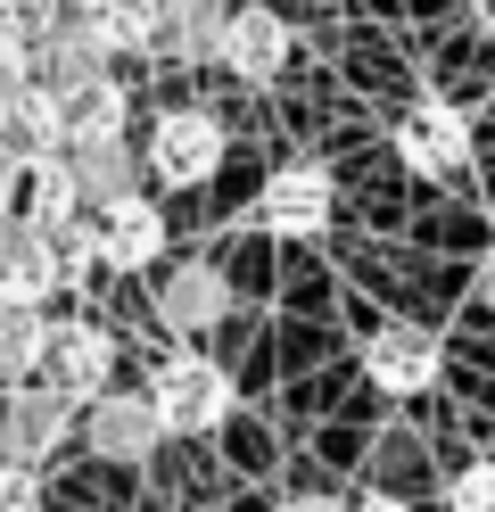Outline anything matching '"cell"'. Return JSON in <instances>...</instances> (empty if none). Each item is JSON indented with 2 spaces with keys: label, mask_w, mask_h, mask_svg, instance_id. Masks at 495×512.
<instances>
[{
  "label": "cell",
  "mask_w": 495,
  "mask_h": 512,
  "mask_svg": "<svg viewBox=\"0 0 495 512\" xmlns=\"http://www.w3.org/2000/svg\"><path fill=\"white\" fill-rule=\"evenodd\" d=\"M438 364H446V347L421 323H380L363 339V380H372L380 397H421L429 380H438Z\"/></svg>",
  "instance_id": "8992f818"
},
{
  "label": "cell",
  "mask_w": 495,
  "mask_h": 512,
  "mask_svg": "<svg viewBox=\"0 0 495 512\" xmlns=\"http://www.w3.org/2000/svg\"><path fill=\"white\" fill-rule=\"evenodd\" d=\"M281 512H347V504H339V496H289Z\"/></svg>",
  "instance_id": "7402d4cb"
},
{
  "label": "cell",
  "mask_w": 495,
  "mask_h": 512,
  "mask_svg": "<svg viewBox=\"0 0 495 512\" xmlns=\"http://www.w3.org/2000/svg\"><path fill=\"white\" fill-rule=\"evenodd\" d=\"M50 389L58 397H108V372H116V339L99 331V323H66L50 331Z\"/></svg>",
  "instance_id": "8fae6325"
},
{
  "label": "cell",
  "mask_w": 495,
  "mask_h": 512,
  "mask_svg": "<svg viewBox=\"0 0 495 512\" xmlns=\"http://www.w3.org/2000/svg\"><path fill=\"white\" fill-rule=\"evenodd\" d=\"M91 256L108 273H149L157 256H165V215L141 199V190H124V199H108V207H91Z\"/></svg>",
  "instance_id": "277c9868"
},
{
  "label": "cell",
  "mask_w": 495,
  "mask_h": 512,
  "mask_svg": "<svg viewBox=\"0 0 495 512\" xmlns=\"http://www.w3.org/2000/svg\"><path fill=\"white\" fill-rule=\"evenodd\" d=\"M454 512H495V463H462L454 471V488H446Z\"/></svg>",
  "instance_id": "d6986e66"
},
{
  "label": "cell",
  "mask_w": 495,
  "mask_h": 512,
  "mask_svg": "<svg viewBox=\"0 0 495 512\" xmlns=\"http://www.w3.org/2000/svg\"><path fill=\"white\" fill-rule=\"evenodd\" d=\"M157 314L174 331H215L223 314H231V290H223L215 265H174V273H165V290H157Z\"/></svg>",
  "instance_id": "5bb4252c"
},
{
  "label": "cell",
  "mask_w": 495,
  "mask_h": 512,
  "mask_svg": "<svg viewBox=\"0 0 495 512\" xmlns=\"http://www.w3.org/2000/svg\"><path fill=\"white\" fill-rule=\"evenodd\" d=\"M9 100H17V91H0V149H9Z\"/></svg>",
  "instance_id": "484cf974"
},
{
  "label": "cell",
  "mask_w": 495,
  "mask_h": 512,
  "mask_svg": "<svg viewBox=\"0 0 495 512\" xmlns=\"http://www.w3.org/2000/svg\"><path fill=\"white\" fill-rule=\"evenodd\" d=\"M396 157H405L413 174H429V182L462 174L471 166V124H462V108L454 100H413L396 116Z\"/></svg>",
  "instance_id": "5b68a950"
},
{
  "label": "cell",
  "mask_w": 495,
  "mask_h": 512,
  "mask_svg": "<svg viewBox=\"0 0 495 512\" xmlns=\"http://www.w3.org/2000/svg\"><path fill=\"white\" fill-rule=\"evenodd\" d=\"M223 166V124L215 108H165L149 124V174L165 190H198V182H215Z\"/></svg>",
  "instance_id": "7a4b0ae2"
},
{
  "label": "cell",
  "mask_w": 495,
  "mask_h": 512,
  "mask_svg": "<svg viewBox=\"0 0 495 512\" xmlns=\"http://www.w3.org/2000/svg\"><path fill=\"white\" fill-rule=\"evenodd\" d=\"M33 364H50V323L25 306H0V389H25Z\"/></svg>",
  "instance_id": "2e32d148"
},
{
  "label": "cell",
  "mask_w": 495,
  "mask_h": 512,
  "mask_svg": "<svg viewBox=\"0 0 495 512\" xmlns=\"http://www.w3.org/2000/svg\"><path fill=\"white\" fill-rule=\"evenodd\" d=\"M66 405H75V397L42 389V380H25V389L0 397V446H9V463H17V471H33V463H42L50 446L66 438Z\"/></svg>",
  "instance_id": "9c48e42d"
},
{
  "label": "cell",
  "mask_w": 495,
  "mask_h": 512,
  "mask_svg": "<svg viewBox=\"0 0 495 512\" xmlns=\"http://www.w3.org/2000/svg\"><path fill=\"white\" fill-rule=\"evenodd\" d=\"M9 141L17 157H66V91L33 75L17 100H9Z\"/></svg>",
  "instance_id": "9a60e30c"
},
{
  "label": "cell",
  "mask_w": 495,
  "mask_h": 512,
  "mask_svg": "<svg viewBox=\"0 0 495 512\" xmlns=\"http://www.w3.org/2000/svg\"><path fill=\"white\" fill-rule=\"evenodd\" d=\"M223 67L240 75L248 91H264V83H281V67H289V17L281 9H264V0H248V9H231V25H223Z\"/></svg>",
  "instance_id": "52a82bcc"
},
{
  "label": "cell",
  "mask_w": 495,
  "mask_h": 512,
  "mask_svg": "<svg viewBox=\"0 0 495 512\" xmlns=\"http://www.w3.org/2000/svg\"><path fill=\"white\" fill-rule=\"evenodd\" d=\"M355 512H413V504H405V496H363Z\"/></svg>",
  "instance_id": "cb8c5ba5"
},
{
  "label": "cell",
  "mask_w": 495,
  "mask_h": 512,
  "mask_svg": "<svg viewBox=\"0 0 495 512\" xmlns=\"http://www.w3.org/2000/svg\"><path fill=\"white\" fill-rule=\"evenodd\" d=\"M0 512H42V488H33V471L0 463Z\"/></svg>",
  "instance_id": "ffe728a7"
},
{
  "label": "cell",
  "mask_w": 495,
  "mask_h": 512,
  "mask_svg": "<svg viewBox=\"0 0 495 512\" xmlns=\"http://www.w3.org/2000/svg\"><path fill=\"white\" fill-rule=\"evenodd\" d=\"M66 91V149H108L124 141V83L116 75H83V83H58Z\"/></svg>",
  "instance_id": "4fadbf2b"
},
{
  "label": "cell",
  "mask_w": 495,
  "mask_h": 512,
  "mask_svg": "<svg viewBox=\"0 0 495 512\" xmlns=\"http://www.w3.org/2000/svg\"><path fill=\"white\" fill-rule=\"evenodd\" d=\"M149 413H157V430H174V438H198V430H215L223 413H231V380L215 356H165L157 380H149Z\"/></svg>",
  "instance_id": "6da1fadb"
},
{
  "label": "cell",
  "mask_w": 495,
  "mask_h": 512,
  "mask_svg": "<svg viewBox=\"0 0 495 512\" xmlns=\"http://www.w3.org/2000/svg\"><path fill=\"white\" fill-rule=\"evenodd\" d=\"M330 215H339V182H330V166H273L256 190V223L281 240H314L330 232Z\"/></svg>",
  "instance_id": "3957f363"
},
{
  "label": "cell",
  "mask_w": 495,
  "mask_h": 512,
  "mask_svg": "<svg viewBox=\"0 0 495 512\" xmlns=\"http://www.w3.org/2000/svg\"><path fill=\"white\" fill-rule=\"evenodd\" d=\"M0 397H9V389H0Z\"/></svg>",
  "instance_id": "83f0119b"
},
{
  "label": "cell",
  "mask_w": 495,
  "mask_h": 512,
  "mask_svg": "<svg viewBox=\"0 0 495 512\" xmlns=\"http://www.w3.org/2000/svg\"><path fill=\"white\" fill-rule=\"evenodd\" d=\"M66 174H75L83 215H91V207H108V199L132 190V149H124V141H108V149H66Z\"/></svg>",
  "instance_id": "ac0fdd59"
},
{
  "label": "cell",
  "mask_w": 495,
  "mask_h": 512,
  "mask_svg": "<svg viewBox=\"0 0 495 512\" xmlns=\"http://www.w3.org/2000/svg\"><path fill=\"white\" fill-rule=\"evenodd\" d=\"M479 34H487V42H495V0H479Z\"/></svg>",
  "instance_id": "d4e9b609"
},
{
  "label": "cell",
  "mask_w": 495,
  "mask_h": 512,
  "mask_svg": "<svg viewBox=\"0 0 495 512\" xmlns=\"http://www.w3.org/2000/svg\"><path fill=\"white\" fill-rule=\"evenodd\" d=\"M157 9L165 0H83L75 9V42L91 58H132L157 42Z\"/></svg>",
  "instance_id": "30bf717a"
},
{
  "label": "cell",
  "mask_w": 495,
  "mask_h": 512,
  "mask_svg": "<svg viewBox=\"0 0 495 512\" xmlns=\"http://www.w3.org/2000/svg\"><path fill=\"white\" fill-rule=\"evenodd\" d=\"M0 232H17V166L0 157Z\"/></svg>",
  "instance_id": "44dd1931"
},
{
  "label": "cell",
  "mask_w": 495,
  "mask_h": 512,
  "mask_svg": "<svg viewBox=\"0 0 495 512\" xmlns=\"http://www.w3.org/2000/svg\"><path fill=\"white\" fill-rule=\"evenodd\" d=\"M83 223V190L66 174V157H17V232H75Z\"/></svg>",
  "instance_id": "ba28073f"
},
{
  "label": "cell",
  "mask_w": 495,
  "mask_h": 512,
  "mask_svg": "<svg viewBox=\"0 0 495 512\" xmlns=\"http://www.w3.org/2000/svg\"><path fill=\"white\" fill-rule=\"evenodd\" d=\"M198 512H215V504H198Z\"/></svg>",
  "instance_id": "4316f807"
},
{
  "label": "cell",
  "mask_w": 495,
  "mask_h": 512,
  "mask_svg": "<svg viewBox=\"0 0 495 512\" xmlns=\"http://www.w3.org/2000/svg\"><path fill=\"white\" fill-rule=\"evenodd\" d=\"M223 25H231L223 0H165V9H157V42L207 58V50H223Z\"/></svg>",
  "instance_id": "e0dca14e"
},
{
  "label": "cell",
  "mask_w": 495,
  "mask_h": 512,
  "mask_svg": "<svg viewBox=\"0 0 495 512\" xmlns=\"http://www.w3.org/2000/svg\"><path fill=\"white\" fill-rule=\"evenodd\" d=\"M479 306H487V314H495V248H487V256H479Z\"/></svg>",
  "instance_id": "603a6c76"
},
{
  "label": "cell",
  "mask_w": 495,
  "mask_h": 512,
  "mask_svg": "<svg viewBox=\"0 0 495 512\" xmlns=\"http://www.w3.org/2000/svg\"><path fill=\"white\" fill-rule=\"evenodd\" d=\"M83 438H91V455H108V463H149V446H157L165 430H157L149 397H91Z\"/></svg>",
  "instance_id": "7c38bea8"
}]
</instances>
